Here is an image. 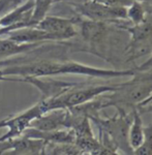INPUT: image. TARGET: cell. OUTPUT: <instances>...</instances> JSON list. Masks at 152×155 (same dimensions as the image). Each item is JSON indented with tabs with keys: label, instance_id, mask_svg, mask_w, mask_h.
Wrapping results in <instances>:
<instances>
[{
	"label": "cell",
	"instance_id": "6da1fadb",
	"mask_svg": "<svg viewBox=\"0 0 152 155\" xmlns=\"http://www.w3.org/2000/svg\"><path fill=\"white\" fill-rule=\"evenodd\" d=\"M51 77L62 76V74H74L83 76L94 79H111L119 77H134V71L133 69H104L101 67H94L81 63V62L66 60V61H56L52 60Z\"/></svg>",
	"mask_w": 152,
	"mask_h": 155
},
{
	"label": "cell",
	"instance_id": "7a4b0ae2",
	"mask_svg": "<svg viewBox=\"0 0 152 155\" xmlns=\"http://www.w3.org/2000/svg\"><path fill=\"white\" fill-rule=\"evenodd\" d=\"M116 107L118 110V114L114 117L103 119L97 115L90 119L97 125L99 132H104L110 137L117 149H121V151L131 154L133 150L128 145V129L131 121L127 119L123 109H120L119 107Z\"/></svg>",
	"mask_w": 152,
	"mask_h": 155
},
{
	"label": "cell",
	"instance_id": "3957f363",
	"mask_svg": "<svg viewBox=\"0 0 152 155\" xmlns=\"http://www.w3.org/2000/svg\"><path fill=\"white\" fill-rule=\"evenodd\" d=\"M71 6L80 17L92 21L106 23L126 21V7L124 6H108L93 0L71 4Z\"/></svg>",
	"mask_w": 152,
	"mask_h": 155
},
{
	"label": "cell",
	"instance_id": "277c9868",
	"mask_svg": "<svg viewBox=\"0 0 152 155\" xmlns=\"http://www.w3.org/2000/svg\"><path fill=\"white\" fill-rule=\"evenodd\" d=\"M46 112L43 102L39 101L34 106L21 113L0 119V128H7L5 134L0 137V142L21 137L25 129L30 126L32 120L45 114Z\"/></svg>",
	"mask_w": 152,
	"mask_h": 155
},
{
	"label": "cell",
	"instance_id": "5b68a950",
	"mask_svg": "<svg viewBox=\"0 0 152 155\" xmlns=\"http://www.w3.org/2000/svg\"><path fill=\"white\" fill-rule=\"evenodd\" d=\"M32 9L33 0H26L8 14L1 17L0 35H6L8 32L17 29L34 26L32 22Z\"/></svg>",
	"mask_w": 152,
	"mask_h": 155
},
{
	"label": "cell",
	"instance_id": "8992f818",
	"mask_svg": "<svg viewBox=\"0 0 152 155\" xmlns=\"http://www.w3.org/2000/svg\"><path fill=\"white\" fill-rule=\"evenodd\" d=\"M35 27L56 35L59 41H68L78 34L74 18L68 19L47 15L41 21L35 25Z\"/></svg>",
	"mask_w": 152,
	"mask_h": 155
},
{
	"label": "cell",
	"instance_id": "52a82bcc",
	"mask_svg": "<svg viewBox=\"0 0 152 155\" xmlns=\"http://www.w3.org/2000/svg\"><path fill=\"white\" fill-rule=\"evenodd\" d=\"M23 82L35 87L41 93L43 99L58 96L80 84L76 82L59 81L52 78L50 79V77H24Z\"/></svg>",
	"mask_w": 152,
	"mask_h": 155
},
{
	"label": "cell",
	"instance_id": "ba28073f",
	"mask_svg": "<svg viewBox=\"0 0 152 155\" xmlns=\"http://www.w3.org/2000/svg\"><path fill=\"white\" fill-rule=\"evenodd\" d=\"M68 110L67 109H55L41 115L30 123V127L39 130H56V129L65 128Z\"/></svg>",
	"mask_w": 152,
	"mask_h": 155
},
{
	"label": "cell",
	"instance_id": "9c48e42d",
	"mask_svg": "<svg viewBox=\"0 0 152 155\" xmlns=\"http://www.w3.org/2000/svg\"><path fill=\"white\" fill-rule=\"evenodd\" d=\"M44 44H22L17 42L11 38H0V59H6L16 57L22 54H28L36 52Z\"/></svg>",
	"mask_w": 152,
	"mask_h": 155
},
{
	"label": "cell",
	"instance_id": "30bf717a",
	"mask_svg": "<svg viewBox=\"0 0 152 155\" xmlns=\"http://www.w3.org/2000/svg\"><path fill=\"white\" fill-rule=\"evenodd\" d=\"M144 141V125L141 113L137 107H133V119L128 129V145L131 149L136 150L141 146ZM133 154V153H131Z\"/></svg>",
	"mask_w": 152,
	"mask_h": 155
},
{
	"label": "cell",
	"instance_id": "8fae6325",
	"mask_svg": "<svg viewBox=\"0 0 152 155\" xmlns=\"http://www.w3.org/2000/svg\"><path fill=\"white\" fill-rule=\"evenodd\" d=\"M120 28L124 29L125 31H127L131 35V44L134 42H139L141 41L146 39L148 36H150L152 34V20L145 19V21L142 22L140 24L133 25V26L128 27L125 25H120Z\"/></svg>",
	"mask_w": 152,
	"mask_h": 155
},
{
	"label": "cell",
	"instance_id": "7c38bea8",
	"mask_svg": "<svg viewBox=\"0 0 152 155\" xmlns=\"http://www.w3.org/2000/svg\"><path fill=\"white\" fill-rule=\"evenodd\" d=\"M45 154L79 155L83 154V152L76 143H48L45 147Z\"/></svg>",
	"mask_w": 152,
	"mask_h": 155
},
{
	"label": "cell",
	"instance_id": "4fadbf2b",
	"mask_svg": "<svg viewBox=\"0 0 152 155\" xmlns=\"http://www.w3.org/2000/svg\"><path fill=\"white\" fill-rule=\"evenodd\" d=\"M146 17V9L143 3H141V2L133 1L131 4H129L126 7V20L133 23V25H137L144 22Z\"/></svg>",
	"mask_w": 152,
	"mask_h": 155
},
{
	"label": "cell",
	"instance_id": "5bb4252c",
	"mask_svg": "<svg viewBox=\"0 0 152 155\" xmlns=\"http://www.w3.org/2000/svg\"><path fill=\"white\" fill-rule=\"evenodd\" d=\"M53 4L54 0H33L32 22H33L34 26L48 15Z\"/></svg>",
	"mask_w": 152,
	"mask_h": 155
},
{
	"label": "cell",
	"instance_id": "9a60e30c",
	"mask_svg": "<svg viewBox=\"0 0 152 155\" xmlns=\"http://www.w3.org/2000/svg\"><path fill=\"white\" fill-rule=\"evenodd\" d=\"M136 155H152V123L144 126V141L139 148L133 151Z\"/></svg>",
	"mask_w": 152,
	"mask_h": 155
},
{
	"label": "cell",
	"instance_id": "2e32d148",
	"mask_svg": "<svg viewBox=\"0 0 152 155\" xmlns=\"http://www.w3.org/2000/svg\"><path fill=\"white\" fill-rule=\"evenodd\" d=\"M23 0H0V18L23 3Z\"/></svg>",
	"mask_w": 152,
	"mask_h": 155
},
{
	"label": "cell",
	"instance_id": "e0dca14e",
	"mask_svg": "<svg viewBox=\"0 0 152 155\" xmlns=\"http://www.w3.org/2000/svg\"><path fill=\"white\" fill-rule=\"evenodd\" d=\"M98 3L104 4L108 6H124L127 7L129 4H131L133 0H93Z\"/></svg>",
	"mask_w": 152,
	"mask_h": 155
},
{
	"label": "cell",
	"instance_id": "ac0fdd59",
	"mask_svg": "<svg viewBox=\"0 0 152 155\" xmlns=\"http://www.w3.org/2000/svg\"><path fill=\"white\" fill-rule=\"evenodd\" d=\"M0 82H23V78L5 76L2 71V68H0Z\"/></svg>",
	"mask_w": 152,
	"mask_h": 155
},
{
	"label": "cell",
	"instance_id": "d6986e66",
	"mask_svg": "<svg viewBox=\"0 0 152 155\" xmlns=\"http://www.w3.org/2000/svg\"><path fill=\"white\" fill-rule=\"evenodd\" d=\"M136 107L141 114H143V113L152 114V104H144V106H136Z\"/></svg>",
	"mask_w": 152,
	"mask_h": 155
},
{
	"label": "cell",
	"instance_id": "ffe728a7",
	"mask_svg": "<svg viewBox=\"0 0 152 155\" xmlns=\"http://www.w3.org/2000/svg\"><path fill=\"white\" fill-rule=\"evenodd\" d=\"M88 1V0H54V3H58V2H65V3H68L69 5L71 4H76V3H82V2Z\"/></svg>",
	"mask_w": 152,
	"mask_h": 155
},
{
	"label": "cell",
	"instance_id": "44dd1931",
	"mask_svg": "<svg viewBox=\"0 0 152 155\" xmlns=\"http://www.w3.org/2000/svg\"><path fill=\"white\" fill-rule=\"evenodd\" d=\"M133 1H138V2H141V3H146V2H148L149 0H133Z\"/></svg>",
	"mask_w": 152,
	"mask_h": 155
},
{
	"label": "cell",
	"instance_id": "7402d4cb",
	"mask_svg": "<svg viewBox=\"0 0 152 155\" xmlns=\"http://www.w3.org/2000/svg\"><path fill=\"white\" fill-rule=\"evenodd\" d=\"M0 28H1V22H0Z\"/></svg>",
	"mask_w": 152,
	"mask_h": 155
},
{
	"label": "cell",
	"instance_id": "603a6c76",
	"mask_svg": "<svg viewBox=\"0 0 152 155\" xmlns=\"http://www.w3.org/2000/svg\"><path fill=\"white\" fill-rule=\"evenodd\" d=\"M23 1H26V0H23Z\"/></svg>",
	"mask_w": 152,
	"mask_h": 155
},
{
	"label": "cell",
	"instance_id": "cb8c5ba5",
	"mask_svg": "<svg viewBox=\"0 0 152 155\" xmlns=\"http://www.w3.org/2000/svg\"><path fill=\"white\" fill-rule=\"evenodd\" d=\"M151 94H152V93H151ZM151 94H150V95H151ZM150 95H149V96H150Z\"/></svg>",
	"mask_w": 152,
	"mask_h": 155
}]
</instances>
